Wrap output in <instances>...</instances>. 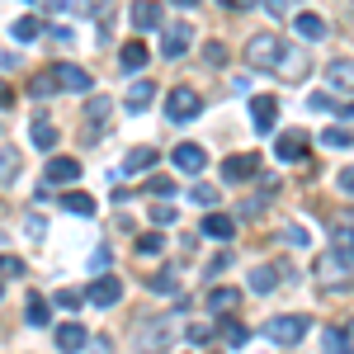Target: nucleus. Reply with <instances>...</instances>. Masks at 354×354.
Wrapping results in <instances>:
<instances>
[{
	"label": "nucleus",
	"mask_w": 354,
	"mask_h": 354,
	"mask_svg": "<svg viewBox=\"0 0 354 354\" xmlns=\"http://www.w3.org/2000/svg\"><path fill=\"white\" fill-rule=\"evenodd\" d=\"M109 113H113V100H90L85 104V123H90V142H100V133H104V123H109Z\"/></svg>",
	"instance_id": "a211bd4d"
},
{
	"label": "nucleus",
	"mask_w": 354,
	"mask_h": 354,
	"mask_svg": "<svg viewBox=\"0 0 354 354\" xmlns=\"http://www.w3.org/2000/svg\"><path fill=\"white\" fill-rule=\"evenodd\" d=\"M189 198L198 203V208H213V203H218V189H213V185H194Z\"/></svg>",
	"instance_id": "4c0bfd02"
},
{
	"label": "nucleus",
	"mask_w": 354,
	"mask_h": 354,
	"mask_svg": "<svg viewBox=\"0 0 354 354\" xmlns=\"http://www.w3.org/2000/svg\"><path fill=\"white\" fill-rule=\"evenodd\" d=\"M151 194H156V198H170V194H175V180H170V175H156V180H151Z\"/></svg>",
	"instance_id": "37998d69"
},
{
	"label": "nucleus",
	"mask_w": 354,
	"mask_h": 354,
	"mask_svg": "<svg viewBox=\"0 0 354 354\" xmlns=\"http://www.w3.org/2000/svg\"><path fill=\"white\" fill-rule=\"evenodd\" d=\"M48 317H53L48 298H38V293H33V298H28V322H33V326H48Z\"/></svg>",
	"instance_id": "72a5a7b5"
},
{
	"label": "nucleus",
	"mask_w": 354,
	"mask_h": 354,
	"mask_svg": "<svg viewBox=\"0 0 354 354\" xmlns=\"http://www.w3.org/2000/svg\"><path fill=\"white\" fill-rule=\"evenodd\" d=\"M307 317H270L265 322V335H270L274 345H302V335H307Z\"/></svg>",
	"instance_id": "423d86ee"
},
{
	"label": "nucleus",
	"mask_w": 354,
	"mask_h": 354,
	"mask_svg": "<svg viewBox=\"0 0 354 354\" xmlns=\"http://www.w3.org/2000/svg\"><path fill=\"white\" fill-rule=\"evenodd\" d=\"M283 57V38L279 33H250L245 38V66H255V71H274V62Z\"/></svg>",
	"instance_id": "7ed1b4c3"
},
{
	"label": "nucleus",
	"mask_w": 354,
	"mask_h": 354,
	"mask_svg": "<svg viewBox=\"0 0 354 354\" xmlns=\"http://www.w3.org/2000/svg\"><path fill=\"white\" fill-rule=\"evenodd\" d=\"M170 161H175V170H185V175H198V170L208 165V151L194 147V142H180V147L170 151Z\"/></svg>",
	"instance_id": "9d476101"
},
{
	"label": "nucleus",
	"mask_w": 354,
	"mask_h": 354,
	"mask_svg": "<svg viewBox=\"0 0 354 354\" xmlns=\"http://www.w3.org/2000/svg\"><path fill=\"white\" fill-rule=\"evenodd\" d=\"M293 5H298V0H265V10H270L274 19H283V15H288Z\"/></svg>",
	"instance_id": "a18cd8bd"
},
{
	"label": "nucleus",
	"mask_w": 354,
	"mask_h": 354,
	"mask_svg": "<svg viewBox=\"0 0 354 354\" xmlns=\"http://www.w3.org/2000/svg\"><path fill=\"white\" fill-rule=\"evenodd\" d=\"M43 180L48 185H71V180H81V161L76 156H53L48 170H43Z\"/></svg>",
	"instance_id": "f8f14e48"
},
{
	"label": "nucleus",
	"mask_w": 354,
	"mask_h": 354,
	"mask_svg": "<svg viewBox=\"0 0 354 354\" xmlns=\"http://www.w3.org/2000/svg\"><path fill=\"white\" fill-rule=\"evenodd\" d=\"M198 113H203V100L194 95L189 85H175L170 100H165V118H170V123H189V118H198Z\"/></svg>",
	"instance_id": "39448f33"
},
{
	"label": "nucleus",
	"mask_w": 354,
	"mask_h": 354,
	"mask_svg": "<svg viewBox=\"0 0 354 354\" xmlns=\"http://www.w3.org/2000/svg\"><path fill=\"white\" fill-rule=\"evenodd\" d=\"M335 245L354 250V208H345V213H340V222H335Z\"/></svg>",
	"instance_id": "cd10ccee"
},
{
	"label": "nucleus",
	"mask_w": 354,
	"mask_h": 354,
	"mask_svg": "<svg viewBox=\"0 0 354 354\" xmlns=\"http://www.w3.org/2000/svg\"><path fill=\"white\" fill-rule=\"evenodd\" d=\"M175 5H185V10H194V5H198V0H175Z\"/></svg>",
	"instance_id": "5fc2aeb1"
},
{
	"label": "nucleus",
	"mask_w": 354,
	"mask_h": 354,
	"mask_svg": "<svg viewBox=\"0 0 354 354\" xmlns=\"http://www.w3.org/2000/svg\"><path fill=\"white\" fill-rule=\"evenodd\" d=\"M0 293H5V288H0Z\"/></svg>",
	"instance_id": "6e6d98bb"
},
{
	"label": "nucleus",
	"mask_w": 354,
	"mask_h": 354,
	"mask_svg": "<svg viewBox=\"0 0 354 354\" xmlns=\"http://www.w3.org/2000/svg\"><path fill=\"white\" fill-rule=\"evenodd\" d=\"M194 43V24L175 19V24H161V57H185Z\"/></svg>",
	"instance_id": "6e6552de"
},
{
	"label": "nucleus",
	"mask_w": 354,
	"mask_h": 354,
	"mask_svg": "<svg viewBox=\"0 0 354 354\" xmlns=\"http://www.w3.org/2000/svg\"><path fill=\"white\" fill-rule=\"evenodd\" d=\"M340 189L354 194V165H350V170H340Z\"/></svg>",
	"instance_id": "09e8293b"
},
{
	"label": "nucleus",
	"mask_w": 354,
	"mask_h": 354,
	"mask_svg": "<svg viewBox=\"0 0 354 354\" xmlns=\"http://www.w3.org/2000/svg\"><path fill=\"white\" fill-rule=\"evenodd\" d=\"M283 241H293V245H302V250H307V245H312V236H307V227H288V232H283Z\"/></svg>",
	"instance_id": "c03bdc74"
},
{
	"label": "nucleus",
	"mask_w": 354,
	"mask_h": 354,
	"mask_svg": "<svg viewBox=\"0 0 354 354\" xmlns=\"http://www.w3.org/2000/svg\"><path fill=\"white\" fill-rule=\"evenodd\" d=\"M203 62H208V66H222V62H227V48H222V43H208V48H203Z\"/></svg>",
	"instance_id": "79ce46f5"
},
{
	"label": "nucleus",
	"mask_w": 354,
	"mask_h": 354,
	"mask_svg": "<svg viewBox=\"0 0 354 354\" xmlns=\"http://www.w3.org/2000/svg\"><path fill=\"white\" fill-rule=\"evenodd\" d=\"M151 100H156V81H137L133 90H128V109H133V113L151 109Z\"/></svg>",
	"instance_id": "4be33fe9"
},
{
	"label": "nucleus",
	"mask_w": 354,
	"mask_h": 354,
	"mask_svg": "<svg viewBox=\"0 0 354 354\" xmlns=\"http://www.w3.org/2000/svg\"><path fill=\"white\" fill-rule=\"evenodd\" d=\"M340 118H354V100H350V104H345V109H340Z\"/></svg>",
	"instance_id": "603ef678"
},
{
	"label": "nucleus",
	"mask_w": 354,
	"mask_h": 354,
	"mask_svg": "<svg viewBox=\"0 0 354 354\" xmlns=\"http://www.w3.org/2000/svg\"><path fill=\"white\" fill-rule=\"evenodd\" d=\"M213 335H218V330H213V326H189V340H194V345H208Z\"/></svg>",
	"instance_id": "49530a36"
},
{
	"label": "nucleus",
	"mask_w": 354,
	"mask_h": 354,
	"mask_svg": "<svg viewBox=\"0 0 354 354\" xmlns=\"http://www.w3.org/2000/svg\"><path fill=\"white\" fill-rule=\"evenodd\" d=\"M326 81H330V90L354 95V57H335V62L326 66Z\"/></svg>",
	"instance_id": "4468645a"
},
{
	"label": "nucleus",
	"mask_w": 354,
	"mask_h": 354,
	"mask_svg": "<svg viewBox=\"0 0 354 354\" xmlns=\"http://www.w3.org/2000/svg\"><path fill=\"white\" fill-rule=\"evenodd\" d=\"M118 66H123V71H142V66H147V43H123Z\"/></svg>",
	"instance_id": "b1692460"
},
{
	"label": "nucleus",
	"mask_w": 354,
	"mask_h": 354,
	"mask_svg": "<svg viewBox=\"0 0 354 354\" xmlns=\"http://www.w3.org/2000/svg\"><path fill=\"white\" fill-rule=\"evenodd\" d=\"M274 156H279V161H302V156H307V133H302V128H293V133H283L279 137V142H274Z\"/></svg>",
	"instance_id": "9b49d317"
},
{
	"label": "nucleus",
	"mask_w": 354,
	"mask_h": 354,
	"mask_svg": "<svg viewBox=\"0 0 354 354\" xmlns=\"http://www.w3.org/2000/svg\"><path fill=\"white\" fill-rule=\"evenodd\" d=\"M161 250H165V236H161V232L137 236V255H147V260H151V255H161Z\"/></svg>",
	"instance_id": "2f4dec72"
},
{
	"label": "nucleus",
	"mask_w": 354,
	"mask_h": 354,
	"mask_svg": "<svg viewBox=\"0 0 354 354\" xmlns=\"http://www.w3.org/2000/svg\"><path fill=\"white\" fill-rule=\"evenodd\" d=\"M19 175V151L15 147H0V185H10Z\"/></svg>",
	"instance_id": "c85d7f7f"
},
{
	"label": "nucleus",
	"mask_w": 354,
	"mask_h": 354,
	"mask_svg": "<svg viewBox=\"0 0 354 354\" xmlns=\"http://www.w3.org/2000/svg\"><path fill=\"white\" fill-rule=\"evenodd\" d=\"M161 0H133V24L137 28H161Z\"/></svg>",
	"instance_id": "6ab92c4d"
},
{
	"label": "nucleus",
	"mask_w": 354,
	"mask_h": 354,
	"mask_svg": "<svg viewBox=\"0 0 354 354\" xmlns=\"http://www.w3.org/2000/svg\"><path fill=\"white\" fill-rule=\"evenodd\" d=\"M307 71H312V57L302 53V48H288V43H283V57L274 62V76L298 85V81H307Z\"/></svg>",
	"instance_id": "0eeeda50"
},
{
	"label": "nucleus",
	"mask_w": 354,
	"mask_h": 354,
	"mask_svg": "<svg viewBox=\"0 0 354 354\" xmlns=\"http://www.w3.org/2000/svg\"><path fill=\"white\" fill-rule=\"evenodd\" d=\"M156 165V147H133L123 165H118V175H142V170H151Z\"/></svg>",
	"instance_id": "f3484780"
},
{
	"label": "nucleus",
	"mask_w": 354,
	"mask_h": 354,
	"mask_svg": "<svg viewBox=\"0 0 354 354\" xmlns=\"http://www.w3.org/2000/svg\"><path fill=\"white\" fill-rule=\"evenodd\" d=\"M53 302H57V307H66V312H76V307L85 302V293H81V288H57Z\"/></svg>",
	"instance_id": "e433bc0d"
},
{
	"label": "nucleus",
	"mask_w": 354,
	"mask_h": 354,
	"mask_svg": "<svg viewBox=\"0 0 354 354\" xmlns=\"http://www.w3.org/2000/svg\"><path fill=\"white\" fill-rule=\"evenodd\" d=\"M90 85H95V81H90L85 66H76V62H57V66H48V71L33 76V100H48V95H57V90H66V95H85Z\"/></svg>",
	"instance_id": "f257e3e1"
},
{
	"label": "nucleus",
	"mask_w": 354,
	"mask_h": 354,
	"mask_svg": "<svg viewBox=\"0 0 354 354\" xmlns=\"http://www.w3.org/2000/svg\"><path fill=\"white\" fill-rule=\"evenodd\" d=\"M175 283H180V279H175V270H161L156 279H151V293H161V298H175Z\"/></svg>",
	"instance_id": "c9c22d12"
},
{
	"label": "nucleus",
	"mask_w": 354,
	"mask_h": 354,
	"mask_svg": "<svg viewBox=\"0 0 354 354\" xmlns=\"http://www.w3.org/2000/svg\"><path fill=\"white\" fill-rule=\"evenodd\" d=\"M175 218H180V213H175V203H156V208H151V222H156V227H170Z\"/></svg>",
	"instance_id": "58836bf2"
},
{
	"label": "nucleus",
	"mask_w": 354,
	"mask_h": 354,
	"mask_svg": "<svg viewBox=\"0 0 354 354\" xmlns=\"http://www.w3.org/2000/svg\"><path fill=\"white\" fill-rule=\"evenodd\" d=\"M265 203H270V194H250V198L241 203V213H245V218H260V208H265Z\"/></svg>",
	"instance_id": "ea45409f"
},
{
	"label": "nucleus",
	"mask_w": 354,
	"mask_h": 354,
	"mask_svg": "<svg viewBox=\"0 0 354 354\" xmlns=\"http://www.w3.org/2000/svg\"><path fill=\"white\" fill-rule=\"evenodd\" d=\"M203 232H208L213 241H232V232H236V222L227 218V213H208V218H203Z\"/></svg>",
	"instance_id": "5701e85b"
},
{
	"label": "nucleus",
	"mask_w": 354,
	"mask_h": 354,
	"mask_svg": "<svg viewBox=\"0 0 354 354\" xmlns=\"http://www.w3.org/2000/svg\"><path fill=\"white\" fill-rule=\"evenodd\" d=\"M90 354H109V345H104V340H100V345H95V350H90Z\"/></svg>",
	"instance_id": "864d4df0"
},
{
	"label": "nucleus",
	"mask_w": 354,
	"mask_h": 354,
	"mask_svg": "<svg viewBox=\"0 0 354 354\" xmlns=\"http://www.w3.org/2000/svg\"><path fill=\"white\" fill-rule=\"evenodd\" d=\"M312 109H335V100H330L326 90H317V95H312Z\"/></svg>",
	"instance_id": "de8ad7c7"
},
{
	"label": "nucleus",
	"mask_w": 354,
	"mask_h": 354,
	"mask_svg": "<svg viewBox=\"0 0 354 354\" xmlns=\"http://www.w3.org/2000/svg\"><path fill=\"white\" fill-rule=\"evenodd\" d=\"M317 283L322 288H345V283H354V250H345V245L322 250L317 255Z\"/></svg>",
	"instance_id": "f03ea898"
},
{
	"label": "nucleus",
	"mask_w": 354,
	"mask_h": 354,
	"mask_svg": "<svg viewBox=\"0 0 354 354\" xmlns=\"http://www.w3.org/2000/svg\"><path fill=\"white\" fill-rule=\"evenodd\" d=\"M250 123H255L260 133H270L274 123H279V100H270V95H255V100H250Z\"/></svg>",
	"instance_id": "2eb2a0df"
},
{
	"label": "nucleus",
	"mask_w": 354,
	"mask_h": 354,
	"mask_svg": "<svg viewBox=\"0 0 354 354\" xmlns=\"http://www.w3.org/2000/svg\"><path fill=\"white\" fill-rule=\"evenodd\" d=\"M293 28H298V38H307V43L326 38V19H322V15H312V10H298V19H293Z\"/></svg>",
	"instance_id": "aec40b11"
},
{
	"label": "nucleus",
	"mask_w": 354,
	"mask_h": 354,
	"mask_svg": "<svg viewBox=\"0 0 354 354\" xmlns=\"http://www.w3.org/2000/svg\"><path fill=\"white\" fill-rule=\"evenodd\" d=\"M85 340H90V330H85L81 322H62V326H57V350L62 354H76Z\"/></svg>",
	"instance_id": "dca6fc26"
},
{
	"label": "nucleus",
	"mask_w": 354,
	"mask_h": 354,
	"mask_svg": "<svg viewBox=\"0 0 354 354\" xmlns=\"http://www.w3.org/2000/svg\"><path fill=\"white\" fill-rule=\"evenodd\" d=\"M236 302H241L236 288H213V293H208V307H213V312H232Z\"/></svg>",
	"instance_id": "c756f323"
},
{
	"label": "nucleus",
	"mask_w": 354,
	"mask_h": 354,
	"mask_svg": "<svg viewBox=\"0 0 354 354\" xmlns=\"http://www.w3.org/2000/svg\"><path fill=\"white\" fill-rule=\"evenodd\" d=\"M62 208H66V213H76V218H90V213H95V198H90V194H66V198H62Z\"/></svg>",
	"instance_id": "bb28decb"
},
{
	"label": "nucleus",
	"mask_w": 354,
	"mask_h": 354,
	"mask_svg": "<svg viewBox=\"0 0 354 354\" xmlns=\"http://www.w3.org/2000/svg\"><path fill=\"white\" fill-rule=\"evenodd\" d=\"M222 10H250V5H255V0H218Z\"/></svg>",
	"instance_id": "8fccbe9b"
},
{
	"label": "nucleus",
	"mask_w": 354,
	"mask_h": 354,
	"mask_svg": "<svg viewBox=\"0 0 354 354\" xmlns=\"http://www.w3.org/2000/svg\"><path fill=\"white\" fill-rule=\"evenodd\" d=\"M322 142H326V147H335V151H345V147L354 142V133L345 128V123H335V128H326V133H322Z\"/></svg>",
	"instance_id": "7c9ffc66"
},
{
	"label": "nucleus",
	"mask_w": 354,
	"mask_h": 354,
	"mask_svg": "<svg viewBox=\"0 0 354 354\" xmlns=\"http://www.w3.org/2000/svg\"><path fill=\"white\" fill-rule=\"evenodd\" d=\"M38 33H43V24H38L33 15H24V19H15V38H19V43H33Z\"/></svg>",
	"instance_id": "f704fd0d"
},
{
	"label": "nucleus",
	"mask_w": 354,
	"mask_h": 354,
	"mask_svg": "<svg viewBox=\"0 0 354 354\" xmlns=\"http://www.w3.org/2000/svg\"><path fill=\"white\" fill-rule=\"evenodd\" d=\"M15 274H24V260H15V255H0V279H15Z\"/></svg>",
	"instance_id": "a19ab883"
},
{
	"label": "nucleus",
	"mask_w": 354,
	"mask_h": 354,
	"mask_svg": "<svg viewBox=\"0 0 354 354\" xmlns=\"http://www.w3.org/2000/svg\"><path fill=\"white\" fill-rule=\"evenodd\" d=\"M255 170H260V156H255V151H241V156H227V161H222V175H227L232 185L250 180Z\"/></svg>",
	"instance_id": "ddd939ff"
},
{
	"label": "nucleus",
	"mask_w": 354,
	"mask_h": 354,
	"mask_svg": "<svg viewBox=\"0 0 354 354\" xmlns=\"http://www.w3.org/2000/svg\"><path fill=\"white\" fill-rule=\"evenodd\" d=\"M279 274L283 270H274V265H255V270H250V288H255V293H274Z\"/></svg>",
	"instance_id": "393cba45"
},
{
	"label": "nucleus",
	"mask_w": 354,
	"mask_h": 354,
	"mask_svg": "<svg viewBox=\"0 0 354 354\" xmlns=\"http://www.w3.org/2000/svg\"><path fill=\"white\" fill-rule=\"evenodd\" d=\"M222 340H227V345H232V350H241L245 340H250V330H245L241 322H222Z\"/></svg>",
	"instance_id": "473e14b6"
},
{
	"label": "nucleus",
	"mask_w": 354,
	"mask_h": 354,
	"mask_svg": "<svg viewBox=\"0 0 354 354\" xmlns=\"http://www.w3.org/2000/svg\"><path fill=\"white\" fill-rule=\"evenodd\" d=\"M28 137H33V147H38V151H53V147H57V123H53V118H33Z\"/></svg>",
	"instance_id": "412c9836"
},
{
	"label": "nucleus",
	"mask_w": 354,
	"mask_h": 354,
	"mask_svg": "<svg viewBox=\"0 0 354 354\" xmlns=\"http://www.w3.org/2000/svg\"><path fill=\"white\" fill-rule=\"evenodd\" d=\"M118 298H123V283H118V274H104V279H95V283L85 288V302H95V307H113Z\"/></svg>",
	"instance_id": "1a4fd4ad"
},
{
	"label": "nucleus",
	"mask_w": 354,
	"mask_h": 354,
	"mask_svg": "<svg viewBox=\"0 0 354 354\" xmlns=\"http://www.w3.org/2000/svg\"><path fill=\"white\" fill-rule=\"evenodd\" d=\"M10 100H15V95H10V85L0 81V109H5V104H10Z\"/></svg>",
	"instance_id": "3c124183"
},
{
	"label": "nucleus",
	"mask_w": 354,
	"mask_h": 354,
	"mask_svg": "<svg viewBox=\"0 0 354 354\" xmlns=\"http://www.w3.org/2000/svg\"><path fill=\"white\" fill-rule=\"evenodd\" d=\"M322 350H326V354H354V345H350V330H335V326H330L326 335H322Z\"/></svg>",
	"instance_id": "a878e982"
},
{
	"label": "nucleus",
	"mask_w": 354,
	"mask_h": 354,
	"mask_svg": "<svg viewBox=\"0 0 354 354\" xmlns=\"http://www.w3.org/2000/svg\"><path fill=\"white\" fill-rule=\"evenodd\" d=\"M180 335V326H175V317H156V322H142V330H137V354H161L170 350V340Z\"/></svg>",
	"instance_id": "20e7f679"
}]
</instances>
